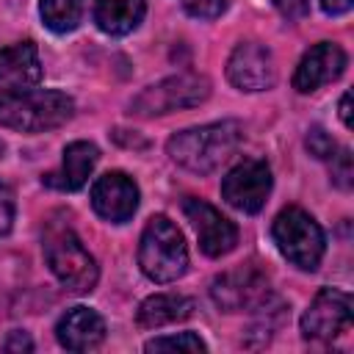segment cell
Returning <instances> with one entry per match:
<instances>
[{
    "label": "cell",
    "mask_w": 354,
    "mask_h": 354,
    "mask_svg": "<svg viewBox=\"0 0 354 354\" xmlns=\"http://www.w3.org/2000/svg\"><path fill=\"white\" fill-rule=\"evenodd\" d=\"M304 144H307V152L313 155V158H318V160H329L335 152H337V147H335V138L324 130V127H310L307 130V138H304Z\"/></svg>",
    "instance_id": "cell-21"
},
{
    "label": "cell",
    "mask_w": 354,
    "mask_h": 354,
    "mask_svg": "<svg viewBox=\"0 0 354 354\" xmlns=\"http://www.w3.org/2000/svg\"><path fill=\"white\" fill-rule=\"evenodd\" d=\"M268 194H271V169L266 160H257V158H246L235 163L221 180L224 202L241 213L263 210Z\"/></svg>",
    "instance_id": "cell-8"
},
{
    "label": "cell",
    "mask_w": 354,
    "mask_h": 354,
    "mask_svg": "<svg viewBox=\"0 0 354 354\" xmlns=\"http://www.w3.org/2000/svg\"><path fill=\"white\" fill-rule=\"evenodd\" d=\"M274 6L285 19H301L310 11V0H274Z\"/></svg>",
    "instance_id": "cell-25"
},
{
    "label": "cell",
    "mask_w": 354,
    "mask_h": 354,
    "mask_svg": "<svg viewBox=\"0 0 354 354\" xmlns=\"http://www.w3.org/2000/svg\"><path fill=\"white\" fill-rule=\"evenodd\" d=\"M39 14L53 33H69L83 19V0H41Z\"/></svg>",
    "instance_id": "cell-19"
},
{
    "label": "cell",
    "mask_w": 354,
    "mask_h": 354,
    "mask_svg": "<svg viewBox=\"0 0 354 354\" xmlns=\"http://www.w3.org/2000/svg\"><path fill=\"white\" fill-rule=\"evenodd\" d=\"M329 160H332V183L340 185V188H351V177H354L351 152H348V149H340V152L332 155Z\"/></svg>",
    "instance_id": "cell-23"
},
{
    "label": "cell",
    "mask_w": 354,
    "mask_h": 354,
    "mask_svg": "<svg viewBox=\"0 0 354 354\" xmlns=\"http://www.w3.org/2000/svg\"><path fill=\"white\" fill-rule=\"evenodd\" d=\"M241 141H243L241 122L221 119V122L185 127V130L174 133L166 141V152L177 166H183V169H188L194 174H210L227 158L235 155Z\"/></svg>",
    "instance_id": "cell-1"
},
{
    "label": "cell",
    "mask_w": 354,
    "mask_h": 354,
    "mask_svg": "<svg viewBox=\"0 0 354 354\" xmlns=\"http://www.w3.org/2000/svg\"><path fill=\"white\" fill-rule=\"evenodd\" d=\"M351 6H354V0H321L324 14H329V17H340V14H346Z\"/></svg>",
    "instance_id": "cell-27"
},
{
    "label": "cell",
    "mask_w": 354,
    "mask_h": 354,
    "mask_svg": "<svg viewBox=\"0 0 354 354\" xmlns=\"http://www.w3.org/2000/svg\"><path fill=\"white\" fill-rule=\"evenodd\" d=\"M147 0H94V22L108 36H124L144 19Z\"/></svg>",
    "instance_id": "cell-18"
},
{
    "label": "cell",
    "mask_w": 354,
    "mask_h": 354,
    "mask_svg": "<svg viewBox=\"0 0 354 354\" xmlns=\"http://www.w3.org/2000/svg\"><path fill=\"white\" fill-rule=\"evenodd\" d=\"M100 160V149L91 141H72L64 149V160H61V171L47 174L44 183L55 185L61 191H77L86 185V180L91 177L94 166Z\"/></svg>",
    "instance_id": "cell-16"
},
{
    "label": "cell",
    "mask_w": 354,
    "mask_h": 354,
    "mask_svg": "<svg viewBox=\"0 0 354 354\" xmlns=\"http://www.w3.org/2000/svg\"><path fill=\"white\" fill-rule=\"evenodd\" d=\"M183 210H185L191 227L196 230L199 246H202V252L207 257H221V254L235 249L238 227L227 216H221L213 205H207L205 199H196V196H185L183 199Z\"/></svg>",
    "instance_id": "cell-11"
},
{
    "label": "cell",
    "mask_w": 354,
    "mask_h": 354,
    "mask_svg": "<svg viewBox=\"0 0 354 354\" xmlns=\"http://www.w3.org/2000/svg\"><path fill=\"white\" fill-rule=\"evenodd\" d=\"M91 207L105 221L124 224L138 207V185L124 171H108L91 188Z\"/></svg>",
    "instance_id": "cell-12"
},
{
    "label": "cell",
    "mask_w": 354,
    "mask_h": 354,
    "mask_svg": "<svg viewBox=\"0 0 354 354\" xmlns=\"http://www.w3.org/2000/svg\"><path fill=\"white\" fill-rule=\"evenodd\" d=\"M55 337L69 351H91L105 340V321L91 307H72L61 315Z\"/></svg>",
    "instance_id": "cell-15"
},
{
    "label": "cell",
    "mask_w": 354,
    "mask_h": 354,
    "mask_svg": "<svg viewBox=\"0 0 354 354\" xmlns=\"http://www.w3.org/2000/svg\"><path fill=\"white\" fill-rule=\"evenodd\" d=\"M340 119L346 127H351V94L348 91L340 97Z\"/></svg>",
    "instance_id": "cell-28"
},
{
    "label": "cell",
    "mask_w": 354,
    "mask_h": 354,
    "mask_svg": "<svg viewBox=\"0 0 354 354\" xmlns=\"http://www.w3.org/2000/svg\"><path fill=\"white\" fill-rule=\"evenodd\" d=\"M343 69H346L343 47L335 41H318L299 61V66L293 72V88L301 94H310V91L321 88L324 83L337 80L343 75Z\"/></svg>",
    "instance_id": "cell-14"
},
{
    "label": "cell",
    "mask_w": 354,
    "mask_h": 354,
    "mask_svg": "<svg viewBox=\"0 0 354 354\" xmlns=\"http://www.w3.org/2000/svg\"><path fill=\"white\" fill-rule=\"evenodd\" d=\"M271 296L268 288V277L246 263V266H235L224 274H218L210 285V299L218 310L224 313H249V310H260Z\"/></svg>",
    "instance_id": "cell-7"
},
{
    "label": "cell",
    "mask_w": 354,
    "mask_h": 354,
    "mask_svg": "<svg viewBox=\"0 0 354 354\" xmlns=\"http://www.w3.org/2000/svg\"><path fill=\"white\" fill-rule=\"evenodd\" d=\"M75 113V102L69 94L55 88H30L14 97L0 100V127L22 130V133H41L61 127Z\"/></svg>",
    "instance_id": "cell-3"
},
{
    "label": "cell",
    "mask_w": 354,
    "mask_h": 354,
    "mask_svg": "<svg viewBox=\"0 0 354 354\" xmlns=\"http://www.w3.org/2000/svg\"><path fill=\"white\" fill-rule=\"evenodd\" d=\"M210 97V80L196 72H180L163 77L144 91H138L130 102V113L136 116H163L171 111L202 105Z\"/></svg>",
    "instance_id": "cell-6"
},
{
    "label": "cell",
    "mask_w": 354,
    "mask_h": 354,
    "mask_svg": "<svg viewBox=\"0 0 354 354\" xmlns=\"http://www.w3.org/2000/svg\"><path fill=\"white\" fill-rule=\"evenodd\" d=\"M180 6L196 19H216L224 14L227 0H180Z\"/></svg>",
    "instance_id": "cell-22"
},
{
    "label": "cell",
    "mask_w": 354,
    "mask_h": 354,
    "mask_svg": "<svg viewBox=\"0 0 354 354\" xmlns=\"http://www.w3.org/2000/svg\"><path fill=\"white\" fill-rule=\"evenodd\" d=\"M14 224V194L11 188L0 180V235H6Z\"/></svg>",
    "instance_id": "cell-24"
},
{
    "label": "cell",
    "mask_w": 354,
    "mask_h": 354,
    "mask_svg": "<svg viewBox=\"0 0 354 354\" xmlns=\"http://www.w3.org/2000/svg\"><path fill=\"white\" fill-rule=\"evenodd\" d=\"M41 80V58L33 41H17L0 50V100L36 88Z\"/></svg>",
    "instance_id": "cell-13"
},
{
    "label": "cell",
    "mask_w": 354,
    "mask_h": 354,
    "mask_svg": "<svg viewBox=\"0 0 354 354\" xmlns=\"http://www.w3.org/2000/svg\"><path fill=\"white\" fill-rule=\"evenodd\" d=\"M41 249H44V260H47L50 271L69 293H91L94 290V285L100 279L97 260L88 254V249L72 232L69 224L50 221L44 230Z\"/></svg>",
    "instance_id": "cell-2"
},
{
    "label": "cell",
    "mask_w": 354,
    "mask_h": 354,
    "mask_svg": "<svg viewBox=\"0 0 354 354\" xmlns=\"http://www.w3.org/2000/svg\"><path fill=\"white\" fill-rule=\"evenodd\" d=\"M194 307H196L194 299H188L183 293H155V296L141 301V307L136 313V321L144 329H158V326L191 318Z\"/></svg>",
    "instance_id": "cell-17"
},
{
    "label": "cell",
    "mask_w": 354,
    "mask_h": 354,
    "mask_svg": "<svg viewBox=\"0 0 354 354\" xmlns=\"http://www.w3.org/2000/svg\"><path fill=\"white\" fill-rule=\"evenodd\" d=\"M3 348H6V351H33V340L28 337V332H19V329H14V332L6 337Z\"/></svg>",
    "instance_id": "cell-26"
},
{
    "label": "cell",
    "mask_w": 354,
    "mask_h": 354,
    "mask_svg": "<svg viewBox=\"0 0 354 354\" xmlns=\"http://www.w3.org/2000/svg\"><path fill=\"white\" fill-rule=\"evenodd\" d=\"M227 77L241 91H266L277 80L274 55L260 41H241L227 58Z\"/></svg>",
    "instance_id": "cell-10"
},
{
    "label": "cell",
    "mask_w": 354,
    "mask_h": 354,
    "mask_svg": "<svg viewBox=\"0 0 354 354\" xmlns=\"http://www.w3.org/2000/svg\"><path fill=\"white\" fill-rule=\"evenodd\" d=\"M147 351H207V346L202 343V337L199 335H194V332H180V335H166V337H155V340H149L147 346H144Z\"/></svg>",
    "instance_id": "cell-20"
},
{
    "label": "cell",
    "mask_w": 354,
    "mask_h": 354,
    "mask_svg": "<svg viewBox=\"0 0 354 354\" xmlns=\"http://www.w3.org/2000/svg\"><path fill=\"white\" fill-rule=\"evenodd\" d=\"M138 266L152 282H174L188 271V246L169 216H152L141 232Z\"/></svg>",
    "instance_id": "cell-4"
},
{
    "label": "cell",
    "mask_w": 354,
    "mask_h": 354,
    "mask_svg": "<svg viewBox=\"0 0 354 354\" xmlns=\"http://www.w3.org/2000/svg\"><path fill=\"white\" fill-rule=\"evenodd\" d=\"M271 235L288 263H293L301 271L318 268L324 249H326V238H324V230L318 227V221L307 210H301L296 205L279 210V216L271 224Z\"/></svg>",
    "instance_id": "cell-5"
},
{
    "label": "cell",
    "mask_w": 354,
    "mask_h": 354,
    "mask_svg": "<svg viewBox=\"0 0 354 354\" xmlns=\"http://www.w3.org/2000/svg\"><path fill=\"white\" fill-rule=\"evenodd\" d=\"M351 324V296L337 288H321L301 315L307 340H332Z\"/></svg>",
    "instance_id": "cell-9"
}]
</instances>
